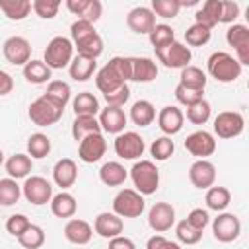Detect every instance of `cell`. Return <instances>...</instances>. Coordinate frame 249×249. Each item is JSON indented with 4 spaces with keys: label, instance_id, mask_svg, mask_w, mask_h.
I'll use <instances>...</instances> for the list:
<instances>
[{
    "label": "cell",
    "instance_id": "42",
    "mask_svg": "<svg viewBox=\"0 0 249 249\" xmlns=\"http://www.w3.org/2000/svg\"><path fill=\"white\" fill-rule=\"evenodd\" d=\"M226 41L230 47H233V51L249 47V27L243 23H231L226 31Z\"/></svg>",
    "mask_w": 249,
    "mask_h": 249
},
{
    "label": "cell",
    "instance_id": "25",
    "mask_svg": "<svg viewBox=\"0 0 249 249\" xmlns=\"http://www.w3.org/2000/svg\"><path fill=\"white\" fill-rule=\"evenodd\" d=\"M220 10H222V0H206L195 14V23H200L208 29L216 27L220 23Z\"/></svg>",
    "mask_w": 249,
    "mask_h": 249
},
{
    "label": "cell",
    "instance_id": "28",
    "mask_svg": "<svg viewBox=\"0 0 249 249\" xmlns=\"http://www.w3.org/2000/svg\"><path fill=\"white\" fill-rule=\"evenodd\" d=\"M128 177V171L119 161H105L99 169V179L107 187H121Z\"/></svg>",
    "mask_w": 249,
    "mask_h": 249
},
{
    "label": "cell",
    "instance_id": "21",
    "mask_svg": "<svg viewBox=\"0 0 249 249\" xmlns=\"http://www.w3.org/2000/svg\"><path fill=\"white\" fill-rule=\"evenodd\" d=\"M158 78V64L148 56H130V80L148 84Z\"/></svg>",
    "mask_w": 249,
    "mask_h": 249
},
{
    "label": "cell",
    "instance_id": "46",
    "mask_svg": "<svg viewBox=\"0 0 249 249\" xmlns=\"http://www.w3.org/2000/svg\"><path fill=\"white\" fill-rule=\"evenodd\" d=\"M173 152H175V144L169 136H160L150 146V154L156 161H167L173 156Z\"/></svg>",
    "mask_w": 249,
    "mask_h": 249
},
{
    "label": "cell",
    "instance_id": "35",
    "mask_svg": "<svg viewBox=\"0 0 249 249\" xmlns=\"http://www.w3.org/2000/svg\"><path fill=\"white\" fill-rule=\"evenodd\" d=\"M72 109L78 115H89V117H95L101 107H99V101L97 97L91 93V91H80L74 99H72Z\"/></svg>",
    "mask_w": 249,
    "mask_h": 249
},
{
    "label": "cell",
    "instance_id": "13",
    "mask_svg": "<svg viewBox=\"0 0 249 249\" xmlns=\"http://www.w3.org/2000/svg\"><path fill=\"white\" fill-rule=\"evenodd\" d=\"M105 150H107V142H105V136L101 132L88 134L86 138H82L78 142V158L84 163H95V161H99L105 156Z\"/></svg>",
    "mask_w": 249,
    "mask_h": 249
},
{
    "label": "cell",
    "instance_id": "38",
    "mask_svg": "<svg viewBox=\"0 0 249 249\" xmlns=\"http://www.w3.org/2000/svg\"><path fill=\"white\" fill-rule=\"evenodd\" d=\"M101 132L99 121L97 117H89V115H78L72 123V136L76 142H80L82 138H86L88 134H95Z\"/></svg>",
    "mask_w": 249,
    "mask_h": 249
},
{
    "label": "cell",
    "instance_id": "31",
    "mask_svg": "<svg viewBox=\"0 0 249 249\" xmlns=\"http://www.w3.org/2000/svg\"><path fill=\"white\" fill-rule=\"evenodd\" d=\"M124 84H126V82H123V80L113 72V68H111L109 64L101 66V68L95 72V86H97V89H99L103 95H107V93L119 89V88L124 86Z\"/></svg>",
    "mask_w": 249,
    "mask_h": 249
},
{
    "label": "cell",
    "instance_id": "43",
    "mask_svg": "<svg viewBox=\"0 0 249 249\" xmlns=\"http://www.w3.org/2000/svg\"><path fill=\"white\" fill-rule=\"evenodd\" d=\"M210 35H212V29L200 25V23H193L191 27H187L185 31V41H187V47H204L208 41H210Z\"/></svg>",
    "mask_w": 249,
    "mask_h": 249
},
{
    "label": "cell",
    "instance_id": "49",
    "mask_svg": "<svg viewBox=\"0 0 249 249\" xmlns=\"http://www.w3.org/2000/svg\"><path fill=\"white\" fill-rule=\"evenodd\" d=\"M31 10L41 19H53L60 10V2L58 0H33L31 2Z\"/></svg>",
    "mask_w": 249,
    "mask_h": 249
},
{
    "label": "cell",
    "instance_id": "32",
    "mask_svg": "<svg viewBox=\"0 0 249 249\" xmlns=\"http://www.w3.org/2000/svg\"><path fill=\"white\" fill-rule=\"evenodd\" d=\"M204 202L208 206V210H214V212H224L230 202H231V193L226 189V187H216L212 185L210 189H206V195H204Z\"/></svg>",
    "mask_w": 249,
    "mask_h": 249
},
{
    "label": "cell",
    "instance_id": "11",
    "mask_svg": "<svg viewBox=\"0 0 249 249\" xmlns=\"http://www.w3.org/2000/svg\"><path fill=\"white\" fill-rule=\"evenodd\" d=\"M4 58L14 66H25L31 60V43L21 35H12L2 45Z\"/></svg>",
    "mask_w": 249,
    "mask_h": 249
},
{
    "label": "cell",
    "instance_id": "10",
    "mask_svg": "<svg viewBox=\"0 0 249 249\" xmlns=\"http://www.w3.org/2000/svg\"><path fill=\"white\" fill-rule=\"evenodd\" d=\"M212 233L220 243H231L241 233V220L231 212H218L212 222Z\"/></svg>",
    "mask_w": 249,
    "mask_h": 249
},
{
    "label": "cell",
    "instance_id": "14",
    "mask_svg": "<svg viewBox=\"0 0 249 249\" xmlns=\"http://www.w3.org/2000/svg\"><path fill=\"white\" fill-rule=\"evenodd\" d=\"M148 224L156 233L169 231L175 226V208L169 202H156L148 210Z\"/></svg>",
    "mask_w": 249,
    "mask_h": 249
},
{
    "label": "cell",
    "instance_id": "23",
    "mask_svg": "<svg viewBox=\"0 0 249 249\" xmlns=\"http://www.w3.org/2000/svg\"><path fill=\"white\" fill-rule=\"evenodd\" d=\"M64 237L74 245H88L93 237V228L82 218H70L64 226Z\"/></svg>",
    "mask_w": 249,
    "mask_h": 249
},
{
    "label": "cell",
    "instance_id": "58",
    "mask_svg": "<svg viewBox=\"0 0 249 249\" xmlns=\"http://www.w3.org/2000/svg\"><path fill=\"white\" fill-rule=\"evenodd\" d=\"M109 249H136L134 241L126 235H117L113 239H109Z\"/></svg>",
    "mask_w": 249,
    "mask_h": 249
},
{
    "label": "cell",
    "instance_id": "17",
    "mask_svg": "<svg viewBox=\"0 0 249 249\" xmlns=\"http://www.w3.org/2000/svg\"><path fill=\"white\" fill-rule=\"evenodd\" d=\"M158 126L160 130L165 134V136H173L177 132L183 130V124H185V115L183 111L177 107V105H165L160 113H158Z\"/></svg>",
    "mask_w": 249,
    "mask_h": 249
},
{
    "label": "cell",
    "instance_id": "48",
    "mask_svg": "<svg viewBox=\"0 0 249 249\" xmlns=\"http://www.w3.org/2000/svg\"><path fill=\"white\" fill-rule=\"evenodd\" d=\"M175 235H177V239H179L181 243H185V245H196V243L202 239V231L191 228V226L187 224V220H181V222L175 224Z\"/></svg>",
    "mask_w": 249,
    "mask_h": 249
},
{
    "label": "cell",
    "instance_id": "9",
    "mask_svg": "<svg viewBox=\"0 0 249 249\" xmlns=\"http://www.w3.org/2000/svg\"><path fill=\"white\" fill-rule=\"evenodd\" d=\"M245 128V119L239 111H222L214 119V134L218 138L230 140L235 138L243 132Z\"/></svg>",
    "mask_w": 249,
    "mask_h": 249
},
{
    "label": "cell",
    "instance_id": "22",
    "mask_svg": "<svg viewBox=\"0 0 249 249\" xmlns=\"http://www.w3.org/2000/svg\"><path fill=\"white\" fill-rule=\"evenodd\" d=\"M66 8L74 16H78V19L89 23H95L103 12V4L99 0H66Z\"/></svg>",
    "mask_w": 249,
    "mask_h": 249
},
{
    "label": "cell",
    "instance_id": "34",
    "mask_svg": "<svg viewBox=\"0 0 249 249\" xmlns=\"http://www.w3.org/2000/svg\"><path fill=\"white\" fill-rule=\"evenodd\" d=\"M23 78L29 82V84H47L51 82V68L43 62V60H35L31 58L25 66H23Z\"/></svg>",
    "mask_w": 249,
    "mask_h": 249
},
{
    "label": "cell",
    "instance_id": "33",
    "mask_svg": "<svg viewBox=\"0 0 249 249\" xmlns=\"http://www.w3.org/2000/svg\"><path fill=\"white\" fill-rule=\"evenodd\" d=\"M206 82H208V78H206V72H202V68H198V66H193V64H189V66H185V68L181 70V76H179V84H181V86H185V88H189V89L204 91V88H206Z\"/></svg>",
    "mask_w": 249,
    "mask_h": 249
},
{
    "label": "cell",
    "instance_id": "60",
    "mask_svg": "<svg viewBox=\"0 0 249 249\" xmlns=\"http://www.w3.org/2000/svg\"><path fill=\"white\" fill-rule=\"evenodd\" d=\"M4 161H6V158H4V152H2V148H0V165H4Z\"/></svg>",
    "mask_w": 249,
    "mask_h": 249
},
{
    "label": "cell",
    "instance_id": "56",
    "mask_svg": "<svg viewBox=\"0 0 249 249\" xmlns=\"http://www.w3.org/2000/svg\"><path fill=\"white\" fill-rule=\"evenodd\" d=\"M103 97H105L107 105L123 107V105L128 101V97H130V88L124 84V86H121L119 89H115V91H111V93H107V95H103Z\"/></svg>",
    "mask_w": 249,
    "mask_h": 249
},
{
    "label": "cell",
    "instance_id": "20",
    "mask_svg": "<svg viewBox=\"0 0 249 249\" xmlns=\"http://www.w3.org/2000/svg\"><path fill=\"white\" fill-rule=\"evenodd\" d=\"M78 179V165L72 158H62L54 163L53 167V181L56 187H60L62 191L70 189Z\"/></svg>",
    "mask_w": 249,
    "mask_h": 249
},
{
    "label": "cell",
    "instance_id": "53",
    "mask_svg": "<svg viewBox=\"0 0 249 249\" xmlns=\"http://www.w3.org/2000/svg\"><path fill=\"white\" fill-rule=\"evenodd\" d=\"M187 224L191 226V228H195V230H198V231H204V228L210 224V216H208V212L204 210V208H193L189 214H187Z\"/></svg>",
    "mask_w": 249,
    "mask_h": 249
},
{
    "label": "cell",
    "instance_id": "19",
    "mask_svg": "<svg viewBox=\"0 0 249 249\" xmlns=\"http://www.w3.org/2000/svg\"><path fill=\"white\" fill-rule=\"evenodd\" d=\"M123 218H119L115 212H99L93 220V231L103 239H113L123 233Z\"/></svg>",
    "mask_w": 249,
    "mask_h": 249
},
{
    "label": "cell",
    "instance_id": "12",
    "mask_svg": "<svg viewBox=\"0 0 249 249\" xmlns=\"http://www.w3.org/2000/svg\"><path fill=\"white\" fill-rule=\"evenodd\" d=\"M185 150L198 160H206L216 152V138L208 130H195L185 138Z\"/></svg>",
    "mask_w": 249,
    "mask_h": 249
},
{
    "label": "cell",
    "instance_id": "29",
    "mask_svg": "<svg viewBox=\"0 0 249 249\" xmlns=\"http://www.w3.org/2000/svg\"><path fill=\"white\" fill-rule=\"evenodd\" d=\"M74 49L78 51L80 56L97 60V58L101 56V53H103V39H101V35H99L97 31H93V33H89L88 37H84V39H80L78 43H74Z\"/></svg>",
    "mask_w": 249,
    "mask_h": 249
},
{
    "label": "cell",
    "instance_id": "55",
    "mask_svg": "<svg viewBox=\"0 0 249 249\" xmlns=\"http://www.w3.org/2000/svg\"><path fill=\"white\" fill-rule=\"evenodd\" d=\"M95 31V27H93V23H89V21H84V19H76L72 25H70V41H72V45L74 43H78L80 39H84V37H88L89 33H93Z\"/></svg>",
    "mask_w": 249,
    "mask_h": 249
},
{
    "label": "cell",
    "instance_id": "6",
    "mask_svg": "<svg viewBox=\"0 0 249 249\" xmlns=\"http://www.w3.org/2000/svg\"><path fill=\"white\" fill-rule=\"evenodd\" d=\"M62 113H64V109H60L58 105H54L53 101H49L45 95H41L35 101H31L29 111H27L29 121L33 124H37V126H51V124L58 123L60 117H62Z\"/></svg>",
    "mask_w": 249,
    "mask_h": 249
},
{
    "label": "cell",
    "instance_id": "8",
    "mask_svg": "<svg viewBox=\"0 0 249 249\" xmlns=\"http://www.w3.org/2000/svg\"><path fill=\"white\" fill-rule=\"evenodd\" d=\"M21 196H25V200L35 206H43L53 198V185L41 175L25 177L21 185Z\"/></svg>",
    "mask_w": 249,
    "mask_h": 249
},
{
    "label": "cell",
    "instance_id": "47",
    "mask_svg": "<svg viewBox=\"0 0 249 249\" xmlns=\"http://www.w3.org/2000/svg\"><path fill=\"white\" fill-rule=\"evenodd\" d=\"M150 10L154 12V16H160L163 19H173L181 6H179V0H152V6Z\"/></svg>",
    "mask_w": 249,
    "mask_h": 249
},
{
    "label": "cell",
    "instance_id": "52",
    "mask_svg": "<svg viewBox=\"0 0 249 249\" xmlns=\"http://www.w3.org/2000/svg\"><path fill=\"white\" fill-rule=\"evenodd\" d=\"M107 64L113 68V72L123 82H128L130 80V56H113Z\"/></svg>",
    "mask_w": 249,
    "mask_h": 249
},
{
    "label": "cell",
    "instance_id": "44",
    "mask_svg": "<svg viewBox=\"0 0 249 249\" xmlns=\"http://www.w3.org/2000/svg\"><path fill=\"white\" fill-rule=\"evenodd\" d=\"M210 113H212L210 103H208L206 99H200V101L189 105V107H187V113H183V115H185L187 121L193 123V124H204V123L210 119Z\"/></svg>",
    "mask_w": 249,
    "mask_h": 249
},
{
    "label": "cell",
    "instance_id": "40",
    "mask_svg": "<svg viewBox=\"0 0 249 249\" xmlns=\"http://www.w3.org/2000/svg\"><path fill=\"white\" fill-rule=\"evenodd\" d=\"M21 198V185L16 179H0V206H14Z\"/></svg>",
    "mask_w": 249,
    "mask_h": 249
},
{
    "label": "cell",
    "instance_id": "39",
    "mask_svg": "<svg viewBox=\"0 0 249 249\" xmlns=\"http://www.w3.org/2000/svg\"><path fill=\"white\" fill-rule=\"evenodd\" d=\"M51 152V138L43 132H33L27 138V156L33 160H43Z\"/></svg>",
    "mask_w": 249,
    "mask_h": 249
},
{
    "label": "cell",
    "instance_id": "1",
    "mask_svg": "<svg viewBox=\"0 0 249 249\" xmlns=\"http://www.w3.org/2000/svg\"><path fill=\"white\" fill-rule=\"evenodd\" d=\"M241 70H243V66L235 60V56L226 53V51H216L206 60L208 76L214 78L216 82H222V84L235 82L241 76Z\"/></svg>",
    "mask_w": 249,
    "mask_h": 249
},
{
    "label": "cell",
    "instance_id": "41",
    "mask_svg": "<svg viewBox=\"0 0 249 249\" xmlns=\"http://www.w3.org/2000/svg\"><path fill=\"white\" fill-rule=\"evenodd\" d=\"M148 39H150L154 49H161V47H165V45L175 41V31L167 23H156V27L148 33Z\"/></svg>",
    "mask_w": 249,
    "mask_h": 249
},
{
    "label": "cell",
    "instance_id": "50",
    "mask_svg": "<svg viewBox=\"0 0 249 249\" xmlns=\"http://www.w3.org/2000/svg\"><path fill=\"white\" fill-rule=\"evenodd\" d=\"M173 93H175V99H177L181 105H185V107H189V105H193V103L204 99V91L189 89V88H185V86H181V84L175 86V91H173Z\"/></svg>",
    "mask_w": 249,
    "mask_h": 249
},
{
    "label": "cell",
    "instance_id": "18",
    "mask_svg": "<svg viewBox=\"0 0 249 249\" xmlns=\"http://www.w3.org/2000/svg\"><path fill=\"white\" fill-rule=\"evenodd\" d=\"M126 25L138 35H148L156 27V16L148 6H136L126 16Z\"/></svg>",
    "mask_w": 249,
    "mask_h": 249
},
{
    "label": "cell",
    "instance_id": "5",
    "mask_svg": "<svg viewBox=\"0 0 249 249\" xmlns=\"http://www.w3.org/2000/svg\"><path fill=\"white\" fill-rule=\"evenodd\" d=\"M156 53V58L165 66V68H179L183 70L185 66H189L191 58H193V53L191 49L181 43V41H173L161 49H154Z\"/></svg>",
    "mask_w": 249,
    "mask_h": 249
},
{
    "label": "cell",
    "instance_id": "30",
    "mask_svg": "<svg viewBox=\"0 0 249 249\" xmlns=\"http://www.w3.org/2000/svg\"><path fill=\"white\" fill-rule=\"evenodd\" d=\"M130 121L136 126H148L156 121V107L148 99H138L130 107Z\"/></svg>",
    "mask_w": 249,
    "mask_h": 249
},
{
    "label": "cell",
    "instance_id": "59",
    "mask_svg": "<svg viewBox=\"0 0 249 249\" xmlns=\"http://www.w3.org/2000/svg\"><path fill=\"white\" fill-rule=\"evenodd\" d=\"M12 89H14V80H12V76H10L8 72L0 70V95H8V93H12Z\"/></svg>",
    "mask_w": 249,
    "mask_h": 249
},
{
    "label": "cell",
    "instance_id": "2",
    "mask_svg": "<svg viewBox=\"0 0 249 249\" xmlns=\"http://www.w3.org/2000/svg\"><path fill=\"white\" fill-rule=\"evenodd\" d=\"M130 179L134 191H138L142 196H148L154 195L160 187V169L150 160H138L130 167Z\"/></svg>",
    "mask_w": 249,
    "mask_h": 249
},
{
    "label": "cell",
    "instance_id": "7",
    "mask_svg": "<svg viewBox=\"0 0 249 249\" xmlns=\"http://www.w3.org/2000/svg\"><path fill=\"white\" fill-rule=\"evenodd\" d=\"M113 148H115V154L121 160H138L146 150V142L138 132L124 130V132L115 136Z\"/></svg>",
    "mask_w": 249,
    "mask_h": 249
},
{
    "label": "cell",
    "instance_id": "16",
    "mask_svg": "<svg viewBox=\"0 0 249 249\" xmlns=\"http://www.w3.org/2000/svg\"><path fill=\"white\" fill-rule=\"evenodd\" d=\"M99 126L103 132H109V134H121L124 132V126H126V113L123 107H113V105H107L105 109L99 111Z\"/></svg>",
    "mask_w": 249,
    "mask_h": 249
},
{
    "label": "cell",
    "instance_id": "45",
    "mask_svg": "<svg viewBox=\"0 0 249 249\" xmlns=\"http://www.w3.org/2000/svg\"><path fill=\"white\" fill-rule=\"evenodd\" d=\"M18 241H19V245L25 247V249H39V247H43V243H45V231H43L41 226L31 224V226L18 237Z\"/></svg>",
    "mask_w": 249,
    "mask_h": 249
},
{
    "label": "cell",
    "instance_id": "15",
    "mask_svg": "<svg viewBox=\"0 0 249 249\" xmlns=\"http://www.w3.org/2000/svg\"><path fill=\"white\" fill-rule=\"evenodd\" d=\"M189 181L196 189H210L216 183V165L208 160H196L189 167Z\"/></svg>",
    "mask_w": 249,
    "mask_h": 249
},
{
    "label": "cell",
    "instance_id": "37",
    "mask_svg": "<svg viewBox=\"0 0 249 249\" xmlns=\"http://www.w3.org/2000/svg\"><path fill=\"white\" fill-rule=\"evenodd\" d=\"M43 95L49 101H53L54 105H58L60 109H64L68 105V101H70L72 91H70V86L66 82H62V80H51L49 86H47V91Z\"/></svg>",
    "mask_w": 249,
    "mask_h": 249
},
{
    "label": "cell",
    "instance_id": "54",
    "mask_svg": "<svg viewBox=\"0 0 249 249\" xmlns=\"http://www.w3.org/2000/svg\"><path fill=\"white\" fill-rule=\"evenodd\" d=\"M239 4L233 0H222V10H220V23H235V19L239 18Z\"/></svg>",
    "mask_w": 249,
    "mask_h": 249
},
{
    "label": "cell",
    "instance_id": "51",
    "mask_svg": "<svg viewBox=\"0 0 249 249\" xmlns=\"http://www.w3.org/2000/svg\"><path fill=\"white\" fill-rule=\"evenodd\" d=\"M31 226L29 218L25 214H12L8 220H6V231L14 237H19L27 228Z\"/></svg>",
    "mask_w": 249,
    "mask_h": 249
},
{
    "label": "cell",
    "instance_id": "4",
    "mask_svg": "<svg viewBox=\"0 0 249 249\" xmlns=\"http://www.w3.org/2000/svg\"><path fill=\"white\" fill-rule=\"evenodd\" d=\"M146 208L144 196L134 189H121L113 198V212L119 218H138Z\"/></svg>",
    "mask_w": 249,
    "mask_h": 249
},
{
    "label": "cell",
    "instance_id": "26",
    "mask_svg": "<svg viewBox=\"0 0 249 249\" xmlns=\"http://www.w3.org/2000/svg\"><path fill=\"white\" fill-rule=\"evenodd\" d=\"M49 204H51V212L56 218H72L78 210V202L68 191H60L58 195H53Z\"/></svg>",
    "mask_w": 249,
    "mask_h": 249
},
{
    "label": "cell",
    "instance_id": "3",
    "mask_svg": "<svg viewBox=\"0 0 249 249\" xmlns=\"http://www.w3.org/2000/svg\"><path fill=\"white\" fill-rule=\"evenodd\" d=\"M74 58V45L68 37L56 35L47 43V49L43 53V62L51 70H62L68 68Z\"/></svg>",
    "mask_w": 249,
    "mask_h": 249
},
{
    "label": "cell",
    "instance_id": "27",
    "mask_svg": "<svg viewBox=\"0 0 249 249\" xmlns=\"http://www.w3.org/2000/svg\"><path fill=\"white\" fill-rule=\"evenodd\" d=\"M97 70V62L93 58H86V56H80L76 54L68 66V74L74 82H88Z\"/></svg>",
    "mask_w": 249,
    "mask_h": 249
},
{
    "label": "cell",
    "instance_id": "57",
    "mask_svg": "<svg viewBox=\"0 0 249 249\" xmlns=\"http://www.w3.org/2000/svg\"><path fill=\"white\" fill-rule=\"evenodd\" d=\"M146 249H181V245L163 237L161 233H156L146 241Z\"/></svg>",
    "mask_w": 249,
    "mask_h": 249
},
{
    "label": "cell",
    "instance_id": "36",
    "mask_svg": "<svg viewBox=\"0 0 249 249\" xmlns=\"http://www.w3.org/2000/svg\"><path fill=\"white\" fill-rule=\"evenodd\" d=\"M0 12L12 21H21L31 14V2L29 0H0Z\"/></svg>",
    "mask_w": 249,
    "mask_h": 249
},
{
    "label": "cell",
    "instance_id": "24",
    "mask_svg": "<svg viewBox=\"0 0 249 249\" xmlns=\"http://www.w3.org/2000/svg\"><path fill=\"white\" fill-rule=\"evenodd\" d=\"M4 167H6L8 177L18 181V179L29 177V173L33 169V161H31V158L27 154H14L4 161Z\"/></svg>",
    "mask_w": 249,
    "mask_h": 249
}]
</instances>
